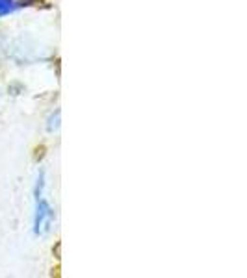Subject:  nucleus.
<instances>
[{"mask_svg":"<svg viewBox=\"0 0 247 278\" xmlns=\"http://www.w3.org/2000/svg\"><path fill=\"white\" fill-rule=\"evenodd\" d=\"M54 213H52L51 206L46 204L45 200L41 199V195L37 193V213H35V232L37 234H46L52 225Z\"/></svg>","mask_w":247,"mask_h":278,"instance_id":"nucleus-1","label":"nucleus"},{"mask_svg":"<svg viewBox=\"0 0 247 278\" xmlns=\"http://www.w3.org/2000/svg\"><path fill=\"white\" fill-rule=\"evenodd\" d=\"M13 10H15V2L13 0H0V17L12 13Z\"/></svg>","mask_w":247,"mask_h":278,"instance_id":"nucleus-2","label":"nucleus"},{"mask_svg":"<svg viewBox=\"0 0 247 278\" xmlns=\"http://www.w3.org/2000/svg\"><path fill=\"white\" fill-rule=\"evenodd\" d=\"M23 2H26V4H30V2H35V0H23Z\"/></svg>","mask_w":247,"mask_h":278,"instance_id":"nucleus-3","label":"nucleus"}]
</instances>
